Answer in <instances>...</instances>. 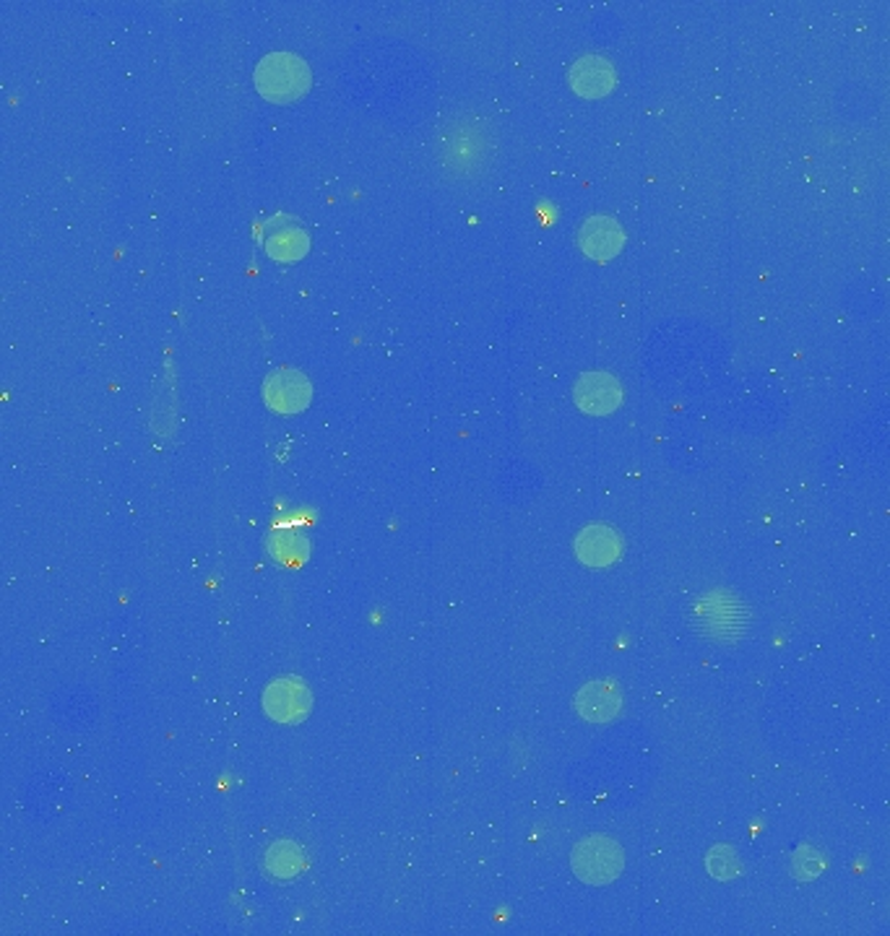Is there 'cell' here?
Wrapping results in <instances>:
<instances>
[{
    "mask_svg": "<svg viewBox=\"0 0 890 936\" xmlns=\"http://www.w3.org/2000/svg\"><path fill=\"white\" fill-rule=\"evenodd\" d=\"M255 86L272 101L297 99L310 89V68L292 52H272L255 65Z\"/></svg>",
    "mask_w": 890,
    "mask_h": 936,
    "instance_id": "obj_1",
    "label": "cell"
},
{
    "mask_svg": "<svg viewBox=\"0 0 890 936\" xmlns=\"http://www.w3.org/2000/svg\"><path fill=\"white\" fill-rule=\"evenodd\" d=\"M573 872L581 877L586 885H610L623 872L625 856L623 848L615 840L604 836H591L573 848L570 856Z\"/></svg>",
    "mask_w": 890,
    "mask_h": 936,
    "instance_id": "obj_2",
    "label": "cell"
},
{
    "mask_svg": "<svg viewBox=\"0 0 890 936\" xmlns=\"http://www.w3.org/2000/svg\"><path fill=\"white\" fill-rule=\"evenodd\" d=\"M310 692L300 680H279L263 695L266 713L279 723L302 721L310 713Z\"/></svg>",
    "mask_w": 890,
    "mask_h": 936,
    "instance_id": "obj_3",
    "label": "cell"
},
{
    "mask_svg": "<svg viewBox=\"0 0 890 936\" xmlns=\"http://www.w3.org/2000/svg\"><path fill=\"white\" fill-rule=\"evenodd\" d=\"M573 396H576V404L589 413H610L623 404V388L606 372H586L576 383Z\"/></svg>",
    "mask_w": 890,
    "mask_h": 936,
    "instance_id": "obj_4",
    "label": "cell"
},
{
    "mask_svg": "<svg viewBox=\"0 0 890 936\" xmlns=\"http://www.w3.org/2000/svg\"><path fill=\"white\" fill-rule=\"evenodd\" d=\"M266 404L274 411L294 413L302 411L310 404V383L305 375L294 370H279L266 380Z\"/></svg>",
    "mask_w": 890,
    "mask_h": 936,
    "instance_id": "obj_5",
    "label": "cell"
},
{
    "mask_svg": "<svg viewBox=\"0 0 890 936\" xmlns=\"http://www.w3.org/2000/svg\"><path fill=\"white\" fill-rule=\"evenodd\" d=\"M578 240H581L584 253L593 257V261H610L612 255L620 253L625 237L615 219H610V216H593V219H586Z\"/></svg>",
    "mask_w": 890,
    "mask_h": 936,
    "instance_id": "obj_6",
    "label": "cell"
},
{
    "mask_svg": "<svg viewBox=\"0 0 890 936\" xmlns=\"http://www.w3.org/2000/svg\"><path fill=\"white\" fill-rule=\"evenodd\" d=\"M576 552L586 565L606 567L620 557V552H623V541H620L615 528L589 526L584 528L581 536L576 539Z\"/></svg>",
    "mask_w": 890,
    "mask_h": 936,
    "instance_id": "obj_7",
    "label": "cell"
},
{
    "mask_svg": "<svg viewBox=\"0 0 890 936\" xmlns=\"http://www.w3.org/2000/svg\"><path fill=\"white\" fill-rule=\"evenodd\" d=\"M570 86L581 97H604L615 86V68L599 56H586L570 68Z\"/></svg>",
    "mask_w": 890,
    "mask_h": 936,
    "instance_id": "obj_8",
    "label": "cell"
},
{
    "mask_svg": "<svg viewBox=\"0 0 890 936\" xmlns=\"http://www.w3.org/2000/svg\"><path fill=\"white\" fill-rule=\"evenodd\" d=\"M576 705L578 713H581L586 721L602 723L620 713L623 697H620V689L612 682H593L578 692Z\"/></svg>",
    "mask_w": 890,
    "mask_h": 936,
    "instance_id": "obj_9",
    "label": "cell"
},
{
    "mask_svg": "<svg viewBox=\"0 0 890 936\" xmlns=\"http://www.w3.org/2000/svg\"><path fill=\"white\" fill-rule=\"evenodd\" d=\"M700 620L706 622V629L713 637H724L726 633H739L745 614L737 612V603L726 596H711L703 607L698 609Z\"/></svg>",
    "mask_w": 890,
    "mask_h": 936,
    "instance_id": "obj_10",
    "label": "cell"
},
{
    "mask_svg": "<svg viewBox=\"0 0 890 936\" xmlns=\"http://www.w3.org/2000/svg\"><path fill=\"white\" fill-rule=\"evenodd\" d=\"M308 245H310L308 235L302 232L300 227H281V229H276V232L268 235V240H266L268 255H272L274 261H281V263L300 261V257L308 253Z\"/></svg>",
    "mask_w": 890,
    "mask_h": 936,
    "instance_id": "obj_11",
    "label": "cell"
},
{
    "mask_svg": "<svg viewBox=\"0 0 890 936\" xmlns=\"http://www.w3.org/2000/svg\"><path fill=\"white\" fill-rule=\"evenodd\" d=\"M302 851L294 843H276L266 856V866L274 877H294L302 872Z\"/></svg>",
    "mask_w": 890,
    "mask_h": 936,
    "instance_id": "obj_12",
    "label": "cell"
},
{
    "mask_svg": "<svg viewBox=\"0 0 890 936\" xmlns=\"http://www.w3.org/2000/svg\"><path fill=\"white\" fill-rule=\"evenodd\" d=\"M708 872L717 879H732L739 874V856L732 848L719 845L708 853Z\"/></svg>",
    "mask_w": 890,
    "mask_h": 936,
    "instance_id": "obj_13",
    "label": "cell"
},
{
    "mask_svg": "<svg viewBox=\"0 0 890 936\" xmlns=\"http://www.w3.org/2000/svg\"><path fill=\"white\" fill-rule=\"evenodd\" d=\"M820 869H822V859L818 853H815L813 848H802L797 859H794V874H797L799 879H813L815 874H820Z\"/></svg>",
    "mask_w": 890,
    "mask_h": 936,
    "instance_id": "obj_14",
    "label": "cell"
},
{
    "mask_svg": "<svg viewBox=\"0 0 890 936\" xmlns=\"http://www.w3.org/2000/svg\"><path fill=\"white\" fill-rule=\"evenodd\" d=\"M305 549V541L297 539V536H281L279 544H276V557L281 560H297Z\"/></svg>",
    "mask_w": 890,
    "mask_h": 936,
    "instance_id": "obj_15",
    "label": "cell"
}]
</instances>
